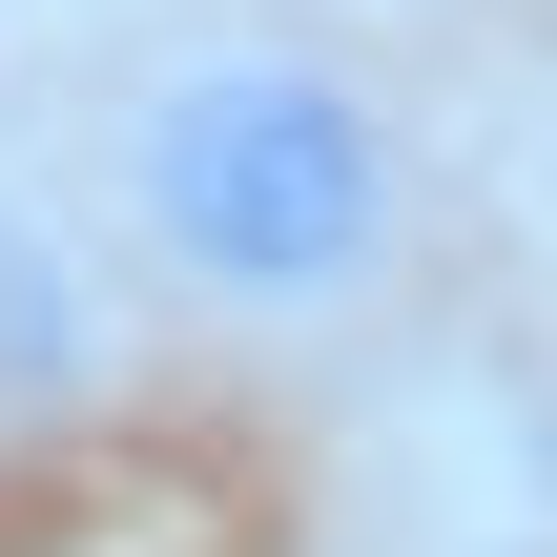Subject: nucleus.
<instances>
[{"mask_svg":"<svg viewBox=\"0 0 557 557\" xmlns=\"http://www.w3.org/2000/svg\"><path fill=\"white\" fill-rule=\"evenodd\" d=\"M103 248L207 331H351L413 269V124L310 21H186L103 103Z\"/></svg>","mask_w":557,"mask_h":557,"instance_id":"nucleus-1","label":"nucleus"},{"mask_svg":"<svg viewBox=\"0 0 557 557\" xmlns=\"http://www.w3.org/2000/svg\"><path fill=\"white\" fill-rule=\"evenodd\" d=\"M0 124H21V83H0ZM0 165H21V145H0Z\"/></svg>","mask_w":557,"mask_h":557,"instance_id":"nucleus-2","label":"nucleus"}]
</instances>
